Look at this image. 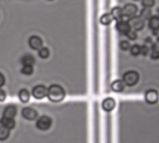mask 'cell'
Instances as JSON below:
<instances>
[{"label": "cell", "instance_id": "6da1fadb", "mask_svg": "<svg viewBox=\"0 0 159 143\" xmlns=\"http://www.w3.org/2000/svg\"><path fill=\"white\" fill-rule=\"evenodd\" d=\"M47 97L51 102L58 103L64 100V98L66 97V92L60 85L52 84L48 88Z\"/></svg>", "mask_w": 159, "mask_h": 143}, {"label": "cell", "instance_id": "7a4b0ae2", "mask_svg": "<svg viewBox=\"0 0 159 143\" xmlns=\"http://www.w3.org/2000/svg\"><path fill=\"white\" fill-rule=\"evenodd\" d=\"M139 80V75L135 70H129L123 76V82L127 86H134L138 83Z\"/></svg>", "mask_w": 159, "mask_h": 143}, {"label": "cell", "instance_id": "3957f363", "mask_svg": "<svg viewBox=\"0 0 159 143\" xmlns=\"http://www.w3.org/2000/svg\"><path fill=\"white\" fill-rule=\"evenodd\" d=\"M128 24H129V26H130V29L137 32V31H140L144 28V25H145V23H144V20L142 18H140L139 16H135V17H132L130 18L128 21Z\"/></svg>", "mask_w": 159, "mask_h": 143}, {"label": "cell", "instance_id": "277c9868", "mask_svg": "<svg viewBox=\"0 0 159 143\" xmlns=\"http://www.w3.org/2000/svg\"><path fill=\"white\" fill-rule=\"evenodd\" d=\"M52 123V118L49 117V116L44 115V116H41L40 118H39V120L37 121L36 125H37V127L39 130H41V131H47L48 129L51 128Z\"/></svg>", "mask_w": 159, "mask_h": 143}, {"label": "cell", "instance_id": "5b68a950", "mask_svg": "<svg viewBox=\"0 0 159 143\" xmlns=\"http://www.w3.org/2000/svg\"><path fill=\"white\" fill-rule=\"evenodd\" d=\"M47 94H48V88H46V86H44L42 84H39V85L35 86L32 90V96L36 99H39V100L46 97Z\"/></svg>", "mask_w": 159, "mask_h": 143}, {"label": "cell", "instance_id": "8992f818", "mask_svg": "<svg viewBox=\"0 0 159 143\" xmlns=\"http://www.w3.org/2000/svg\"><path fill=\"white\" fill-rule=\"evenodd\" d=\"M122 11H123V17H127L130 19L136 16L138 12V7L135 4L128 3L125 5V7L122 9Z\"/></svg>", "mask_w": 159, "mask_h": 143}, {"label": "cell", "instance_id": "52a82bcc", "mask_svg": "<svg viewBox=\"0 0 159 143\" xmlns=\"http://www.w3.org/2000/svg\"><path fill=\"white\" fill-rule=\"evenodd\" d=\"M144 98H145V101L150 104V105H153V104H156L159 100V94L156 90H153V89H151V90H148L145 95H144Z\"/></svg>", "mask_w": 159, "mask_h": 143}, {"label": "cell", "instance_id": "ba28073f", "mask_svg": "<svg viewBox=\"0 0 159 143\" xmlns=\"http://www.w3.org/2000/svg\"><path fill=\"white\" fill-rule=\"evenodd\" d=\"M22 116L27 121H34L38 118V112L30 107H25L22 109Z\"/></svg>", "mask_w": 159, "mask_h": 143}, {"label": "cell", "instance_id": "9c48e42d", "mask_svg": "<svg viewBox=\"0 0 159 143\" xmlns=\"http://www.w3.org/2000/svg\"><path fill=\"white\" fill-rule=\"evenodd\" d=\"M28 44L30 46L31 49L33 50H39L42 48V39L38 37V36H32L29 39H28Z\"/></svg>", "mask_w": 159, "mask_h": 143}, {"label": "cell", "instance_id": "30bf717a", "mask_svg": "<svg viewBox=\"0 0 159 143\" xmlns=\"http://www.w3.org/2000/svg\"><path fill=\"white\" fill-rule=\"evenodd\" d=\"M115 106H116V102L111 97H108V98L104 99L103 102H102V109L107 112H110V111L113 110Z\"/></svg>", "mask_w": 159, "mask_h": 143}, {"label": "cell", "instance_id": "8fae6325", "mask_svg": "<svg viewBox=\"0 0 159 143\" xmlns=\"http://www.w3.org/2000/svg\"><path fill=\"white\" fill-rule=\"evenodd\" d=\"M17 114V108L14 105H9L5 108L3 112V118L13 119Z\"/></svg>", "mask_w": 159, "mask_h": 143}, {"label": "cell", "instance_id": "7c38bea8", "mask_svg": "<svg viewBox=\"0 0 159 143\" xmlns=\"http://www.w3.org/2000/svg\"><path fill=\"white\" fill-rule=\"evenodd\" d=\"M116 29L119 33L121 34H124L125 35L129 30H130V26H129V24L127 21H124V20H121L119 22H117L116 24Z\"/></svg>", "mask_w": 159, "mask_h": 143}, {"label": "cell", "instance_id": "4fadbf2b", "mask_svg": "<svg viewBox=\"0 0 159 143\" xmlns=\"http://www.w3.org/2000/svg\"><path fill=\"white\" fill-rule=\"evenodd\" d=\"M125 84L124 83L122 80H116L111 85V90L115 93H122L125 90Z\"/></svg>", "mask_w": 159, "mask_h": 143}, {"label": "cell", "instance_id": "5bb4252c", "mask_svg": "<svg viewBox=\"0 0 159 143\" xmlns=\"http://www.w3.org/2000/svg\"><path fill=\"white\" fill-rule=\"evenodd\" d=\"M148 26L152 31L159 30V16H152L149 19Z\"/></svg>", "mask_w": 159, "mask_h": 143}, {"label": "cell", "instance_id": "9a60e30c", "mask_svg": "<svg viewBox=\"0 0 159 143\" xmlns=\"http://www.w3.org/2000/svg\"><path fill=\"white\" fill-rule=\"evenodd\" d=\"M111 15L112 17L113 20H116L117 22L123 20V11H122V8L120 7H114L111 11Z\"/></svg>", "mask_w": 159, "mask_h": 143}, {"label": "cell", "instance_id": "2e32d148", "mask_svg": "<svg viewBox=\"0 0 159 143\" xmlns=\"http://www.w3.org/2000/svg\"><path fill=\"white\" fill-rule=\"evenodd\" d=\"M18 96L22 103H27L30 100V93L26 89H22L18 94Z\"/></svg>", "mask_w": 159, "mask_h": 143}, {"label": "cell", "instance_id": "e0dca14e", "mask_svg": "<svg viewBox=\"0 0 159 143\" xmlns=\"http://www.w3.org/2000/svg\"><path fill=\"white\" fill-rule=\"evenodd\" d=\"M1 124H2V126H4L7 129L11 130V129H13L15 127V121H14V119L3 118L1 120Z\"/></svg>", "mask_w": 159, "mask_h": 143}, {"label": "cell", "instance_id": "ac0fdd59", "mask_svg": "<svg viewBox=\"0 0 159 143\" xmlns=\"http://www.w3.org/2000/svg\"><path fill=\"white\" fill-rule=\"evenodd\" d=\"M21 62L24 65H33L35 64V58L30 54H25L22 57Z\"/></svg>", "mask_w": 159, "mask_h": 143}, {"label": "cell", "instance_id": "d6986e66", "mask_svg": "<svg viewBox=\"0 0 159 143\" xmlns=\"http://www.w3.org/2000/svg\"><path fill=\"white\" fill-rule=\"evenodd\" d=\"M139 17L142 18L143 20H149L152 17V10L150 8H143L140 11Z\"/></svg>", "mask_w": 159, "mask_h": 143}, {"label": "cell", "instance_id": "ffe728a7", "mask_svg": "<svg viewBox=\"0 0 159 143\" xmlns=\"http://www.w3.org/2000/svg\"><path fill=\"white\" fill-rule=\"evenodd\" d=\"M112 17L111 15V13H105L100 17V23L103 25H109L111 22H112Z\"/></svg>", "mask_w": 159, "mask_h": 143}, {"label": "cell", "instance_id": "44dd1931", "mask_svg": "<svg viewBox=\"0 0 159 143\" xmlns=\"http://www.w3.org/2000/svg\"><path fill=\"white\" fill-rule=\"evenodd\" d=\"M9 136H10V130L2 125L0 126V140L1 141L6 140L7 138H9Z\"/></svg>", "mask_w": 159, "mask_h": 143}, {"label": "cell", "instance_id": "7402d4cb", "mask_svg": "<svg viewBox=\"0 0 159 143\" xmlns=\"http://www.w3.org/2000/svg\"><path fill=\"white\" fill-rule=\"evenodd\" d=\"M33 66L32 65H24L21 69V73L24 74V75H26V76H30L33 74Z\"/></svg>", "mask_w": 159, "mask_h": 143}, {"label": "cell", "instance_id": "603a6c76", "mask_svg": "<svg viewBox=\"0 0 159 143\" xmlns=\"http://www.w3.org/2000/svg\"><path fill=\"white\" fill-rule=\"evenodd\" d=\"M39 56L42 59H46L50 56V51L46 47H42L39 50Z\"/></svg>", "mask_w": 159, "mask_h": 143}, {"label": "cell", "instance_id": "cb8c5ba5", "mask_svg": "<svg viewBox=\"0 0 159 143\" xmlns=\"http://www.w3.org/2000/svg\"><path fill=\"white\" fill-rule=\"evenodd\" d=\"M130 53L133 56H138L140 54V46L138 44L133 45L132 47H130Z\"/></svg>", "mask_w": 159, "mask_h": 143}, {"label": "cell", "instance_id": "d4e9b609", "mask_svg": "<svg viewBox=\"0 0 159 143\" xmlns=\"http://www.w3.org/2000/svg\"><path fill=\"white\" fill-rule=\"evenodd\" d=\"M141 4L143 8H152L155 4V0H141Z\"/></svg>", "mask_w": 159, "mask_h": 143}, {"label": "cell", "instance_id": "484cf974", "mask_svg": "<svg viewBox=\"0 0 159 143\" xmlns=\"http://www.w3.org/2000/svg\"><path fill=\"white\" fill-rule=\"evenodd\" d=\"M125 36H126L127 38L130 39V40H135V39H137V38H138L137 32H135V31H133V30H131V29L125 34Z\"/></svg>", "mask_w": 159, "mask_h": 143}, {"label": "cell", "instance_id": "4316f807", "mask_svg": "<svg viewBox=\"0 0 159 143\" xmlns=\"http://www.w3.org/2000/svg\"><path fill=\"white\" fill-rule=\"evenodd\" d=\"M120 48L123 51H127V50L130 49V44H129V42L127 40H122L120 42Z\"/></svg>", "mask_w": 159, "mask_h": 143}, {"label": "cell", "instance_id": "83f0119b", "mask_svg": "<svg viewBox=\"0 0 159 143\" xmlns=\"http://www.w3.org/2000/svg\"><path fill=\"white\" fill-rule=\"evenodd\" d=\"M149 51H150V48L147 45L144 44L140 46V54H142L143 56H147L149 54Z\"/></svg>", "mask_w": 159, "mask_h": 143}, {"label": "cell", "instance_id": "f1b7e54d", "mask_svg": "<svg viewBox=\"0 0 159 143\" xmlns=\"http://www.w3.org/2000/svg\"><path fill=\"white\" fill-rule=\"evenodd\" d=\"M151 58L152 60H158L159 59V50L152 51V52H151Z\"/></svg>", "mask_w": 159, "mask_h": 143}, {"label": "cell", "instance_id": "f546056e", "mask_svg": "<svg viewBox=\"0 0 159 143\" xmlns=\"http://www.w3.org/2000/svg\"><path fill=\"white\" fill-rule=\"evenodd\" d=\"M6 97H7L6 92L2 88H0V102L5 101L6 100Z\"/></svg>", "mask_w": 159, "mask_h": 143}, {"label": "cell", "instance_id": "4dcf8cb0", "mask_svg": "<svg viewBox=\"0 0 159 143\" xmlns=\"http://www.w3.org/2000/svg\"><path fill=\"white\" fill-rule=\"evenodd\" d=\"M4 84H5V77L3 74L0 73V88H1Z\"/></svg>", "mask_w": 159, "mask_h": 143}, {"label": "cell", "instance_id": "1f68e13d", "mask_svg": "<svg viewBox=\"0 0 159 143\" xmlns=\"http://www.w3.org/2000/svg\"><path fill=\"white\" fill-rule=\"evenodd\" d=\"M144 42H145V45H147V44H152V38H145V40H144Z\"/></svg>", "mask_w": 159, "mask_h": 143}, {"label": "cell", "instance_id": "d6a6232c", "mask_svg": "<svg viewBox=\"0 0 159 143\" xmlns=\"http://www.w3.org/2000/svg\"><path fill=\"white\" fill-rule=\"evenodd\" d=\"M152 35L153 36H158V30H154V31H152Z\"/></svg>", "mask_w": 159, "mask_h": 143}, {"label": "cell", "instance_id": "836d02e7", "mask_svg": "<svg viewBox=\"0 0 159 143\" xmlns=\"http://www.w3.org/2000/svg\"><path fill=\"white\" fill-rule=\"evenodd\" d=\"M156 43H157V44L159 43V35H158V36L156 37Z\"/></svg>", "mask_w": 159, "mask_h": 143}, {"label": "cell", "instance_id": "e575fe53", "mask_svg": "<svg viewBox=\"0 0 159 143\" xmlns=\"http://www.w3.org/2000/svg\"><path fill=\"white\" fill-rule=\"evenodd\" d=\"M0 126H1V120H0Z\"/></svg>", "mask_w": 159, "mask_h": 143}, {"label": "cell", "instance_id": "d590c367", "mask_svg": "<svg viewBox=\"0 0 159 143\" xmlns=\"http://www.w3.org/2000/svg\"><path fill=\"white\" fill-rule=\"evenodd\" d=\"M134 1H139V0H134Z\"/></svg>", "mask_w": 159, "mask_h": 143}, {"label": "cell", "instance_id": "8d00e7d4", "mask_svg": "<svg viewBox=\"0 0 159 143\" xmlns=\"http://www.w3.org/2000/svg\"><path fill=\"white\" fill-rule=\"evenodd\" d=\"M158 15H159V9H158Z\"/></svg>", "mask_w": 159, "mask_h": 143}, {"label": "cell", "instance_id": "74e56055", "mask_svg": "<svg viewBox=\"0 0 159 143\" xmlns=\"http://www.w3.org/2000/svg\"><path fill=\"white\" fill-rule=\"evenodd\" d=\"M50 1H52V0H50Z\"/></svg>", "mask_w": 159, "mask_h": 143}]
</instances>
